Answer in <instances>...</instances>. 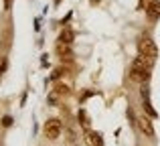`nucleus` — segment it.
<instances>
[{"label": "nucleus", "instance_id": "39448f33", "mask_svg": "<svg viewBox=\"0 0 160 146\" xmlns=\"http://www.w3.org/2000/svg\"><path fill=\"white\" fill-rule=\"evenodd\" d=\"M138 130L148 138H154V124H152V118L146 112L142 116H138Z\"/></svg>", "mask_w": 160, "mask_h": 146}, {"label": "nucleus", "instance_id": "9d476101", "mask_svg": "<svg viewBox=\"0 0 160 146\" xmlns=\"http://www.w3.org/2000/svg\"><path fill=\"white\" fill-rule=\"evenodd\" d=\"M75 41V33L71 31V28H63L61 33H59V39L57 43H65V45H71Z\"/></svg>", "mask_w": 160, "mask_h": 146}, {"label": "nucleus", "instance_id": "7ed1b4c3", "mask_svg": "<svg viewBox=\"0 0 160 146\" xmlns=\"http://www.w3.org/2000/svg\"><path fill=\"white\" fill-rule=\"evenodd\" d=\"M45 138L47 140H51V142H55V140H59V136L63 134V122L59 118H49L47 122H45Z\"/></svg>", "mask_w": 160, "mask_h": 146}, {"label": "nucleus", "instance_id": "f3484780", "mask_svg": "<svg viewBox=\"0 0 160 146\" xmlns=\"http://www.w3.org/2000/svg\"><path fill=\"white\" fill-rule=\"evenodd\" d=\"M4 69H6V59H4V57L0 55V73H2Z\"/></svg>", "mask_w": 160, "mask_h": 146}, {"label": "nucleus", "instance_id": "ddd939ff", "mask_svg": "<svg viewBox=\"0 0 160 146\" xmlns=\"http://www.w3.org/2000/svg\"><path fill=\"white\" fill-rule=\"evenodd\" d=\"M126 116H128V120H130V124H132L134 128H138V118H136V114H134V110L128 106V110H126Z\"/></svg>", "mask_w": 160, "mask_h": 146}, {"label": "nucleus", "instance_id": "4468645a", "mask_svg": "<svg viewBox=\"0 0 160 146\" xmlns=\"http://www.w3.org/2000/svg\"><path fill=\"white\" fill-rule=\"evenodd\" d=\"M59 98H61V95H59L57 91H51V93H49V98H47V102L51 103V106H57V103H59Z\"/></svg>", "mask_w": 160, "mask_h": 146}, {"label": "nucleus", "instance_id": "423d86ee", "mask_svg": "<svg viewBox=\"0 0 160 146\" xmlns=\"http://www.w3.org/2000/svg\"><path fill=\"white\" fill-rule=\"evenodd\" d=\"M140 98H142V108H144V112L150 116V118H156V110L152 108V102H150V89H148V85H142V89H140Z\"/></svg>", "mask_w": 160, "mask_h": 146}, {"label": "nucleus", "instance_id": "6ab92c4d", "mask_svg": "<svg viewBox=\"0 0 160 146\" xmlns=\"http://www.w3.org/2000/svg\"><path fill=\"white\" fill-rule=\"evenodd\" d=\"M53 2H55V6H57V4H61V0H53Z\"/></svg>", "mask_w": 160, "mask_h": 146}, {"label": "nucleus", "instance_id": "aec40b11", "mask_svg": "<svg viewBox=\"0 0 160 146\" xmlns=\"http://www.w3.org/2000/svg\"><path fill=\"white\" fill-rule=\"evenodd\" d=\"M8 4H10V0H6V6H8Z\"/></svg>", "mask_w": 160, "mask_h": 146}, {"label": "nucleus", "instance_id": "a211bd4d", "mask_svg": "<svg viewBox=\"0 0 160 146\" xmlns=\"http://www.w3.org/2000/svg\"><path fill=\"white\" fill-rule=\"evenodd\" d=\"M35 31H41V18L35 20Z\"/></svg>", "mask_w": 160, "mask_h": 146}, {"label": "nucleus", "instance_id": "2eb2a0df", "mask_svg": "<svg viewBox=\"0 0 160 146\" xmlns=\"http://www.w3.org/2000/svg\"><path fill=\"white\" fill-rule=\"evenodd\" d=\"M12 122H14V120H12L10 116H4V118H2V122H0V124H2V128H10V126H12Z\"/></svg>", "mask_w": 160, "mask_h": 146}, {"label": "nucleus", "instance_id": "6e6552de", "mask_svg": "<svg viewBox=\"0 0 160 146\" xmlns=\"http://www.w3.org/2000/svg\"><path fill=\"white\" fill-rule=\"evenodd\" d=\"M65 136H67V144L69 146H79V132L73 122H69L65 126Z\"/></svg>", "mask_w": 160, "mask_h": 146}, {"label": "nucleus", "instance_id": "1a4fd4ad", "mask_svg": "<svg viewBox=\"0 0 160 146\" xmlns=\"http://www.w3.org/2000/svg\"><path fill=\"white\" fill-rule=\"evenodd\" d=\"M83 140H85L87 146H103L102 134H99V132H95V130H91V128L83 132Z\"/></svg>", "mask_w": 160, "mask_h": 146}, {"label": "nucleus", "instance_id": "dca6fc26", "mask_svg": "<svg viewBox=\"0 0 160 146\" xmlns=\"http://www.w3.org/2000/svg\"><path fill=\"white\" fill-rule=\"evenodd\" d=\"M148 2H150V0H138V10H144Z\"/></svg>", "mask_w": 160, "mask_h": 146}, {"label": "nucleus", "instance_id": "9b49d317", "mask_svg": "<svg viewBox=\"0 0 160 146\" xmlns=\"http://www.w3.org/2000/svg\"><path fill=\"white\" fill-rule=\"evenodd\" d=\"M77 124L79 126H83L85 130H89V116H87V112L83 110V108H79V112H77Z\"/></svg>", "mask_w": 160, "mask_h": 146}, {"label": "nucleus", "instance_id": "f03ea898", "mask_svg": "<svg viewBox=\"0 0 160 146\" xmlns=\"http://www.w3.org/2000/svg\"><path fill=\"white\" fill-rule=\"evenodd\" d=\"M138 53L144 55V57H150L152 61L158 59V47H156L152 37H142V39L138 41Z\"/></svg>", "mask_w": 160, "mask_h": 146}, {"label": "nucleus", "instance_id": "f257e3e1", "mask_svg": "<svg viewBox=\"0 0 160 146\" xmlns=\"http://www.w3.org/2000/svg\"><path fill=\"white\" fill-rule=\"evenodd\" d=\"M154 63L156 61H152L150 57H144V55H140L138 53V57L132 61V65H130V79L132 81H136V83H148V79H150V71H152V67H154Z\"/></svg>", "mask_w": 160, "mask_h": 146}, {"label": "nucleus", "instance_id": "20e7f679", "mask_svg": "<svg viewBox=\"0 0 160 146\" xmlns=\"http://www.w3.org/2000/svg\"><path fill=\"white\" fill-rule=\"evenodd\" d=\"M55 53H57V57L61 59V63H67V65H71L73 59H75V53H73V49H71V45H65V43L55 45Z\"/></svg>", "mask_w": 160, "mask_h": 146}, {"label": "nucleus", "instance_id": "0eeeda50", "mask_svg": "<svg viewBox=\"0 0 160 146\" xmlns=\"http://www.w3.org/2000/svg\"><path fill=\"white\" fill-rule=\"evenodd\" d=\"M144 14H146V18H148V23L160 20V0H150L144 8Z\"/></svg>", "mask_w": 160, "mask_h": 146}, {"label": "nucleus", "instance_id": "f8f14e48", "mask_svg": "<svg viewBox=\"0 0 160 146\" xmlns=\"http://www.w3.org/2000/svg\"><path fill=\"white\" fill-rule=\"evenodd\" d=\"M53 91H57L59 95H69V93H71V87H69V85H65V83H57Z\"/></svg>", "mask_w": 160, "mask_h": 146}]
</instances>
